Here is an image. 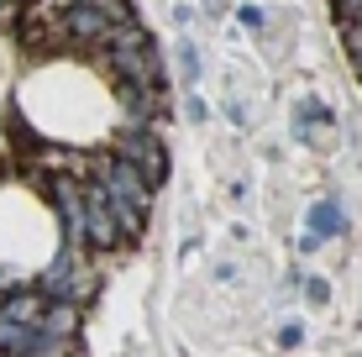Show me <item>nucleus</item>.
<instances>
[{"label": "nucleus", "instance_id": "obj_7", "mask_svg": "<svg viewBox=\"0 0 362 357\" xmlns=\"http://www.w3.org/2000/svg\"><path fill=\"white\" fill-rule=\"evenodd\" d=\"M42 310H47V300L32 284L6 289V300H0V315H11V321H21V326H42Z\"/></svg>", "mask_w": 362, "mask_h": 357}, {"label": "nucleus", "instance_id": "obj_19", "mask_svg": "<svg viewBox=\"0 0 362 357\" xmlns=\"http://www.w3.org/2000/svg\"><path fill=\"white\" fill-rule=\"evenodd\" d=\"M0 300H6V289H0Z\"/></svg>", "mask_w": 362, "mask_h": 357}, {"label": "nucleus", "instance_id": "obj_15", "mask_svg": "<svg viewBox=\"0 0 362 357\" xmlns=\"http://www.w3.org/2000/svg\"><path fill=\"white\" fill-rule=\"evenodd\" d=\"M299 341H305L299 321H284V326H279V347H299Z\"/></svg>", "mask_w": 362, "mask_h": 357}, {"label": "nucleus", "instance_id": "obj_10", "mask_svg": "<svg viewBox=\"0 0 362 357\" xmlns=\"http://www.w3.org/2000/svg\"><path fill=\"white\" fill-rule=\"evenodd\" d=\"M320 121L331 127V105H326V100H315V95H305V100L294 105V121H289V127H294V137H299V142H315V127H320Z\"/></svg>", "mask_w": 362, "mask_h": 357}, {"label": "nucleus", "instance_id": "obj_3", "mask_svg": "<svg viewBox=\"0 0 362 357\" xmlns=\"http://www.w3.org/2000/svg\"><path fill=\"white\" fill-rule=\"evenodd\" d=\"M136 6H105V0H74V6H64V37L74 53H90V47H100L105 53L110 37H116L121 21H132Z\"/></svg>", "mask_w": 362, "mask_h": 357}, {"label": "nucleus", "instance_id": "obj_11", "mask_svg": "<svg viewBox=\"0 0 362 357\" xmlns=\"http://www.w3.org/2000/svg\"><path fill=\"white\" fill-rule=\"evenodd\" d=\"M79 315L84 310H74V305H47V310H42V336L74 341V336H79Z\"/></svg>", "mask_w": 362, "mask_h": 357}, {"label": "nucleus", "instance_id": "obj_14", "mask_svg": "<svg viewBox=\"0 0 362 357\" xmlns=\"http://www.w3.org/2000/svg\"><path fill=\"white\" fill-rule=\"evenodd\" d=\"M305 300H310V305H326V300H331V284H326L320 274H315V279H305Z\"/></svg>", "mask_w": 362, "mask_h": 357}, {"label": "nucleus", "instance_id": "obj_18", "mask_svg": "<svg viewBox=\"0 0 362 357\" xmlns=\"http://www.w3.org/2000/svg\"><path fill=\"white\" fill-rule=\"evenodd\" d=\"M357 84H362V58H357Z\"/></svg>", "mask_w": 362, "mask_h": 357}, {"label": "nucleus", "instance_id": "obj_9", "mask_svg": "<svg viewBox=\"0 0 362 357\" xmlns=\"http://www.w3.org/2000/svg\"><path fill=\"white\" fill-rule=\"evenodd\" d=\"M331 21H336V32H341V47L352 53V64H357V58H362V0L331 6Z\"/></svg>", "mask_w": 362, "mask_h": 357}, {"label": "nucleus", "instance_id": "obj_5", "mask_svg": "<svg viewBox=\"0 0 362 357\" xmlns=\"http://www.w3.org/2000/svg\"><path fill=\"white\" fill-rule=\"evenodd\" d=\"M110 153H116L121 163H132L136 174L153 184V189H163V184H168V142L158 137V127L116 131V137H110Z\"/></svg>", "mask_w": 362, "mask_h": 357}, {"label": "nucleus", "instance_id": "obj_12", "mask_svg": "<svg viewBox=\"0 0 362 357\" xmlns=\"http://www.w3.org/2000/svg\"><path fill=\"white\" fill-rule=\"evenodd\" d=\"M173 64H179V74H184L189 84H199V69H205V58H199L194 42H179V47H173Z\"/></svg>", "mask_w": 362, "mask_h": 357}, {"label": "nucleus", "instance_id": "obj_16", "mask_svg": "<svg viewBox=\"0 0 362 357\" xmlns=\"http://www.w3.org/2000/svg\"><path fill=\"white\" fill-rule=\"evenodd\" d=\"M184 110H189V121H210V105L199 100V95H189V100H184Z\"/></svg>", "mask_w": 362, "mask_h": 357}, {"label": "nucleus", "instance_id": "obj_1", "mask_svg": "<svg viewBox=\"0 0 362 357\" xmlns=\"http://www.w3.org/2000/svg\"><path fill=\"white\" fill-rule=\"evenodd\" d=\"M100 64L116 74V84H132V90H163V53H158L153 32L142 21H121L110 47L100 53Z\"/></svg>", "mask_w": 362, "mask_h": 357}, {"label": "nucleus", "instance_id": "obj_17", "mask_svg": "<svg viewBox=\"0 0 362 357\" xmlns=\"http://www.w3.org/2000/svg\"><path fill=\"white\" fill-rule=\"evenodd\" d=\"M16 21H21V11H16V6H0V27H16Z\"/></svg>", "mask_w": 362, "mask_h": 357}, {"label": "nucleus", "instance_id": "obj_13", "mask_svg": "<svg viewBox=\"0 0 362 357\" xmlns=\"http://www.w3.org/2000/svg\"><path fill=\"white\" fill-rule=\"evenodd\" d=\"M236 21H242L247 32H263L268 27V11L263 6H236Z\"/></svg>", "mask_w": 362, "mask_h": 357}, {"label": "nucleus", "instance_id": "obj_4", "mask_svg": "<svg viewBox=\"0 0 362 357\" xmlns=\"http://www.w3.org/2000/svg\"><path fill=\"white\" fill-rule=\"evenodd\" d=\"M90 179H95L116 205H127V211H136V216H153L158 189H153L142 174H136L132 163H121L116 153H90Z\"/></svg>", "mask_w": 362, "mask_h": 357}, {"label": "nucleus", "instance_id": "obj_2", "mask_svg": "<svg viewBox=\"0 0 362 357\" xmlns=\"http://www.w3.org/2000/svg\"><path fill=\"white\" fill-rule=\"evenodd\" d=\"M32 289L42 294L47 305H74V310H84V305L100 294V268L90 263V247L58 242V252L47 257V268L37 274Z\"/></svg>", "mask_w": 362, "mask_h": 357}, {"label": "nucleus", "instance_id": "obj_6", "mask_svg": "<svg viewBox=\"0 0 362 357\" xmlns=\"http://www.w3.org/2000/svg\"><path fill=\"white\" fill-rule=\"evenodd\" d=\"M47 200H53V216H58V226H64V242L84 247V179L53 174L47 179Z\"/></svg>", "mask_w": 362, "mask_h": 357}, {"label": "nucleus", "instance_id": "obj_8", "mask_svg": "<svg viewBox=\"0 0 362 357\" xmlns=\"http://www.w3.org/2000/svg\"><path fill=\"white\" fill-rule=\"evenodd\" d=\"M310 237H315V242H331V237H346V211H341V200H331V194H326V200H315V205H310Z\"/></svg>", "mask_w": 362, "mask_h": 357}]
</instances>
